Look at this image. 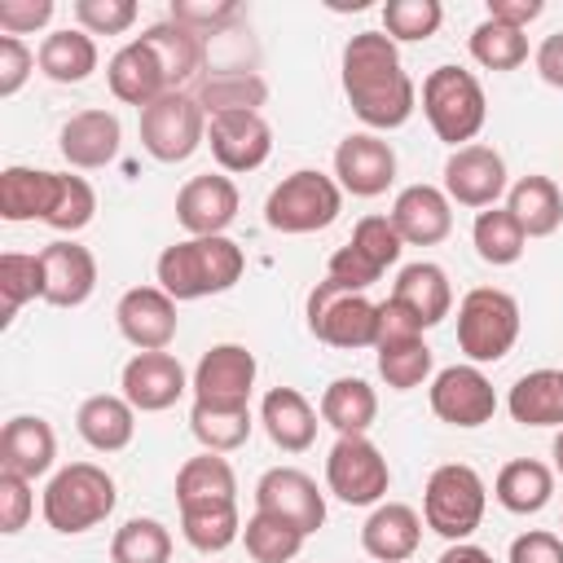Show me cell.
I'll list each match as a JSON object with an SVG mask.
<instances>
[{
	"mask_svg": "<svg viewBox=\"0 0 563 563\" xmlns=\"http://www.w3.org/2000/svg\"><path fill=\"white\" fill-rule=\"evenodd\" d=\"M92 216H97V194H92V185H88L84 176L57 172V198H53L44 224L57 229V233H79V229L92 224Z\"/></svg>",
	"mask_w": 563,
	"mask_h": 563,
	"instance_id": "cell-47",
	"label": "cell"
},
{
	"mask_svg": "<svg viewBox=\"0 0 563 563\" xmlns=\"http://www.w3.org/2000/svg\"><path fill=\"white\" fill-rule=\"evenodd\" d=\"M334 180L352 198H378L396 180V150L378 132H347L334 150Z\"/></svg>",
	"mask_w": 563,
	"mask_h": 563,
	"instance_id": "cell-14",
	"label": "cell"
},
{
	"mask_svg": "<svg viewBox=\"0 0 563 563\" xmlns=\"http://www.w3.org/2000/svg\"><path fill=\"white\" fill-rule=\"evenodd\" d=\"M242 541H246V554H251L255 563H295L308 537H303L295 523L277 519V515L255 510V515L242 523Z\"/></svg>",
	"mask_w": 563,
	"mask_h": 563,
	"instance_id": "cell-41",
	"label": "cell"
},
{
	"mask_svg": "<svg viewBox=\"0 0 563 563\" xmlns=\"http://www.w3.org/2000/svg\"><path fill=\"white\" fill-rule=\"evenodd\" d=\"M506 409L519 427H563V369H532L523 374L510 396Z\"/></svg>",
	"mask_w": 563,
	"mask_h": 563,
	"instance_id": "cell-35",
	"label": "cell"
},
{
	"mask_svg": "<svg viewBox=\"0 0 563 563\" xmlns=\"http://www.w3.org/2000/svg\"><path fill=\"white\" fill-rule=\"evenodd\" d=\"M57 462V435L40 413H13L0 431V471H13L22 479L48 475Z\"/></svg>",
	"mask_w": 563,
	"mask_h": 563,
	"instance_id": "cell-23",
	"label": "cell"
},
{
	"mask_svg": "<svg viewBox=\"0 0 563 563\" xmlns=\"http://www.w3.org/2000/svg\"><path fill=\"white\" fill-rule=\"evenodd\" d=\"M106 84H110V92H114L123 106H136V110H145V106H154L163 92H172L163 66H158V57L150 53L145 40H128V44L106 62Z\"/></svg>",
	"mask_w": 563,
	"mask_h": 563,
	"instance_id": "cell-25",
	"label": "cell"
},
{
	"mask_svg": "<svg viewBox=\"0 0 563 563\" xmlns=\"http://www.w3.org/2000/svg\"><path fill=\"white\" fill-rule=\"evenodd\" d=\"M325 488L347 506H378L391 488V466L374 440L339 435L325 457Z\"/></svg>",
	"mask_w": 563,
	"mask_h": 563,
	"instance_id": "cell-10",
	"label": "cell"
},
{
	"mask_svg": "<svg viewBox=\"0 0 563 563\" xmlns=\"http://www.w3.org/2000/svg\"><path fill=\"white\" fill-rule=\"evenodd\" d=\"M466 48H471V57H475L484 70H519V66L528 62V35L515 31V26H501V22H493V18H484V22L471 31Z\"/></svg>",
	"mask_w": 563,
	"mask_h": 563,
	"instance_id": "cell-43",
	"label": "cell"
},
{
	"mask_svg": "<svg viewBox=\"0 0 563 563\" xmlns=\"http://www.w3.org/2000/svg\"><path fill=\"white\" fill-rule=\"evenodd\" d=\"M343 211V189L334 176L299 167L290 176H282L273 185V194L264 198V224L277 233H317L330 229Z\"/></svg>",
	"mask_w": 563,
	"mask_h": 563,
	"instance_id": "cell-6",
	"label": "cell"
},
{
	"mask_svg": "<svg viewBox=\"0 0 563 563\" xmlns=\"http://www.w3.org/2000/svg\"><path fill=\"white\" fill-rule=\"evenodd\" d=\"M554 471L563 475V427H559V435H554Z\"/></svg>",
	"mask_w": 563,
	"mask_h": 563,
	"instance_id": "cell-60",
	"label": "cell"
},
{
	"mask_svg": "<svg viewBox=\"0 0 563 563\" xmlns=\"http://www.w3.org/2000/svg\"><path fill=\"white\" fill-rule=\"evenodd\" d=\"M57 198V172L44 167H4L0 172V216L9 224L44 220Z\"/></svg>",
	"mask_w": 563,
	"mask_h": 563,
	"instance_id": "cell-33",
	"label": "cell"
},
{
	"mask_svg": "<svg viewBox=\"0 0 563 563\" xmlns=\"http://www.w3.org/2000/svg\"><path fill=\"white\" fill-rule=\"evenodd\" d=\"M40 264H44V303L53 308H79L92 299L97 290V260L88 246L79 242H48L40 251Z\"/></svg>",
	"mask_w": 563,
	"mask_h": 563,
	"instance_id": "cell-22",
	"label": "cell"
},
{
	"mask_svg": "<svg viewBox=\"0 0 563 563\" xmlns=\"http://www.w3.org/2000/svg\"><path fill=\"white\" fill-rule=\"evenodd\" d=\"M413 334H422V321L400 303V299H383L378 303V343H387V339H413ZM374 343V347H378Z\"/></svg>",
	"mask_w": 563,
	"mask_h": 563,
	"instance_id": "cell-56",
	"label": "cell"
},
{
	"mask_svg": "<svg viewBox=\"0 0 563 563\" xmlns=\"http://www.w3.org/2000/svg\"><path fill=\"white\" fill-rule=\"evenodd\" d=\"M444 4L440 0H387L383 4V35L396 44H422L440 31Z\"/></svg>",
	"mask_w": 563,
	"mask_h": 563,
	"instance_id": "cell-46",
	"label": "cell"
},
{
	"mask_svg": "<svg viewBox=\"0 0 563 563\" xmlns=\"http://www.w3.org/2000/svg\"><path fill=\"white\" fill-rule=\"evenodd\" d=\"M391 299H400L418 321L422 330L440 325L449 312H453V286H449V273L431 260H413L396 273V286H391Z\"/></svg>",
	"mask_w": 563,
	"mask_h": 563,
	"instance_id": "cell-28",
	"label": "cell"
},
{
	"mask_svg": "<svg viewBox=\"0 0 563 563\" xmlns=\"http://www.w3.org/2000/svg\"><path fill=\"white\" fill-rule=\"evenodd\" d=\"M519 339V303L510 290L497 286H475L457 303V347L466 352L471 365H493L501 361Z\"/></svg>",
	"mask_w": 563,
	"mask_h": 563,
	"instance_id": "cell-7",
	"label": "cell"
},
{
	"mask_svg": "<svg viewBox=\"0 0 563 563\" xmlns=\"http://www.w3.org/2000/svg\"><path fill=\"white\" fill-rule=\"evenodd\" d=\"M532 66H537V75H541L550 88H563V31H550V35L537 44Z\"/></svg>",
	"mask_w": 563,
	"mask_h": 563,
	"instance_id": "cell-57",
	"label": "cell"
},
{
	"mask_svg": "<svg viewBox=\"0 0 563 563\" xmlns=\"http://www.w3.org/2000/svg\"><path fill=\"white\" fill-rule=\"evenodd\" d=\"M308 330L343 352L374 347L378 343V303H369L361 290H343L339 282H317L308 290Z\"/></svg>",
	"mask_w": 563,
	"mask_h": 563,
	"instance_id": "cell-8",
	"label": "cell"
},
{
	"mask_svg": "<svg viewBox=\"0 0 563 563\" xmlns=\"http://www.w3.org/2000/svg\"><path fill=\"white\" fill-rule=\"evenodd\" d=\"M422 114L444 145H453V150L475 145V136L488 119L484 84L466 66H435L422 79Z\"/></svg>",
	"mask_w": 563,
	"mask_h": 563,
	"instance_id": "cell-4",
	"label": "cell"
},
{
	"mask_svg": "<svg viewBox=\"0 0 563 563\" xmlns=\"http://www.w3.org/2000/svg\"><path fill=\"white\" fill-rule=\"evenodd\" d=\"M484 506H488V488L479 479L475 466L466 462H444L427 475L422 488V523L431 532H440L444 541H466L479 523H484Z\"/></svg>",
	"mask_w": 563,
	"mask_h": 563,
	"instance_id": "cell-5",
	"label": "cell"
},
{
	"mask_svg": "<svg viewBox=\"0 0 563 563\" xmlns=\"http://www.w3.org/2000/svg\"><path fill=\"white\" fill-rule=\"evenodd\" d=\"M242 268H246V255L233 238L216 233V238H185V242H172L158 264H154V277L158 286L176 299V303H189V299H207V295H224L242 282Z\"/></svg>",
	"mask_w": 563,
	"mask_h": 563,
	"instance_id": "cell-2",
	"label": "cell"
},
{
	"mask_svg": "<svg viewBox=\"0 0 563 563\" xmlns=\"http://www.w3.org/2000/svg\"><path fill=\"white\" fill-rule=\"evenodd\" d=\"M180 532L198 554H220L242 537L238 501L233 506H207V510H180Z\"/></svg>",
	"mask_w": 563,
	"mask_h": 563,
	"instance_id": "cell-45",
	"label": "cell"
},
{
	"mask_svg": "<svg viewBox=\"0 0 563 563\" xmlns=\"http://www.w3.org/2000/svg\"><path fill=\"white\" fill-rule=\"evenodd\" d=\"M189 378L172 352H136L119 374V396L136 413H163L185 396Z\"/></svg>",
	"mask_w": 563,
	"mask_h": 563,
	"instance_id": "cell-19",
	"label": "cell"
},
{
	"mask_svg": "<svg viewBox=\"0 0 563 563\" xmlns=\"http://www.w3.org/2000/svg\"><path fill=\"white\" fill-rule=\"evenodd\" d=\"M119 501V488L110 479L106 466L97 462H70L62 471H53V479L44 484V497H40V510H44V523L62 537H79L97 523L110 519Z\"/></svg>",
	"mask_w": 563,
	"mask_h": 563,
	"instance_id": "cell-3",
	"label": "cell"
},
{
	"mask_svg": "<svg viewBox=\"0 0 563 563\" xmlns=\"http://www.w3.org/2000/svg\"><path fill=\"white\" fill-rule=\"evenodd\" d=\"M260 422L282 453H303L317 440V409L295 387H268L260 400Z\"/></svg>",
	"mask_w": 563,
	"mask_h": 563,
	"instance_id": "cell-27",
	"label": "cell"
},
{
	"mask_svg": "<svg viewBox=\"0 0 563 563\" xmlns=\"http://www.w3.org/2000/svg\"><path fill=\"white\" fill-rule=\"evenodd\" d=\"M119 145H123V128L110 110H79L62 123L57 132V150L70 167L79 172H97V167H110L119 158Z\"/></svg>",
	"mask_w": 563,
	"mask_h": 563,
	"instance_id": "cell-21",
	"label": "cell"
},
{
	"mask_svg": "<svg viewBox=\"0 0 563 563\" xmlns=\"http://www.w3.org/2000/svg\"><path fill=\"white\" fill-rule=\"evenodd\" d=\"M207 145L211 158L220 163V172H255L268 163L273 154V128L260 110H233V114H216L207 119Z\"/></svg>",
	"mask_w": 563,
	"mask_h": 563,
	"instance_id": "cell-13",
	"label": "cell"
},
{
	"mask_svg": "<svg viewBox=\"0 0 563 563\" xmlns=\"http://www.w3.org/2000/svg\"><path fill=\"white\" fill-rule=\"evenodd\" d=\"M53 9H57L53 0H0V31L22 40V35L48 26Z\"/></svg>",
	"mask_w": 563,
	"mask_h": 563,
	"instance_id": "cell-54",
	"label": "cell"
},
{
	"mask_svg": "<svg viewBox=\"0 0 563 563\" xmlns=\"http://www.w3.org/2000/svg\"><path fill=\"white\" fill-rule=\"evenodd\" d=\"M255 510L295 523L303 537H312L325 523V497H321L317 479L308 471H299V466H273V471H264L260 484H255Z\"/></svg>",
	"mask_w": 563,
	"mask_h": 563,
	"instance_id": "cell-12",
	"label": "cell"
},
{
	"mask_svg": "<svg viewBox=\"0 0 563 563\" xmlns=\"http://www.w3.org/2000/svg\"><path fill=\"white\" fill-rule=\"evenodd\" d=\"M352 246H356L361 255H369L383 273H387V264H396L400 251H405V242H400L391 216H361L356 229H352Z\"/></svg>",
	"mask_w": 563,
	"mask_h": 563,
	"instance_id": "cell-49",
	"label": "cell"
},
{
	"mask_svg": "<svg viewBox=\"0 0 563 563\" xmlns=\"http://www.w3.org/2000/svg\"><path fill=\"white\" fill-rule=\"evenodd\" d=\"M506 211L519 220V229L528 238H550L559 233L563 224V194L550 176H519L510 189H506Z\"/></svg>",
	"mask_w": 563,
	"mask_h": 563,
	"instance_id": "cell-30",
	"label": "cell"
},
{
	"mask_svg": "<svg viewBox=\"0 0 563 563\" xmlns=\"http://www.w3.org/2000/svg\"><path fill=\"white\" fill-rule=\"evenodd\" d=\"M35 66H40V62H35V53L26 48V40L0 35V97H18Z\"/></svg>",
	"mask_w": 563,
	"mask_h": 563,
	"instance_id": "cell-53",
	"label": "cell"
},
{
	"mask_svg": "<svg viewBox=\"0 0 563 563\" xmlns=\"http://www.w3.org/2000/svg\"><path fill=\"white\" fill-rule=\"evenodd\" d=\"M427 400H431V413L440 422L462 427V431L484 427L497 413V391H493V383L479 365H449V369L431 374Z\"/></svg>",
	"mask_w": 563,
	"mask_h": 563,
	"instance_id": "cell-11",
	"label": "cell"
},
{
	"mask_svg": "<svg viewBox=\"0 0 563 563\" xmlns=\"http://www.w3.org/2000/svg\"><path fill=\"white\" fill-rule=\"evenodd\" d=\"M172 559V532L158 519H128L110 537V563H167Z\"/></svg>",
	"mask_w": 563,
	"mask_h": 563,
	"instance_id": "cell-44",
	"label": "cell"
},
{
	"mask_svg": "<svg viewBox=\"0 0 563 563\" xmlns=\"http://www.w3.org/2000/svg\"><path fill=\"white\" fill-rule=\"evenodd\" d=\"M317 413L339 435H365L374 427V418H378V396H374V387L365 378H334L321 391Z\"/></svg>",
	"mask_w": 563,
	"mask_h": 563,
	"instance_id": "cell-36",
	"label": "cell"
},
{
	"mask_svg": "<svg viewBox=\"0 0 563 563\" xmlns=\"http://www.w3.org/2000/svg\"><path fill=\"white\" fill-rule=\"evenodd\" d=\"M435 563H497V559H493L484 545H471V541H453V545H449V550H444Z\"/></svg>",
	"mask_w": 563,
	"mask_h": 563,
	"instance_id": "cell-59",
	"label": "cell"
},
{
	"mask_svg": "<svg viewBox=\"0 0 563 563\" xmlns=\"http://www.w3.org/2000/svg\"><path fill=\"white\" fill-rule=\"evenodd\" d=\"M339 70H343L347 106L369 132L405 128L409 114L418 110V88H413L409 70L400 66L396 40H387L383 31H356L343 44Z\"/></svg>",
	"mask_w": 563,
	"mask_h": 563,
	"instance_id": "cell-1",
	"label": "cell"
},
{
	"mask_svg": "<svg viewBox=\"0 0 563 563\" xmlns=\"http://www.w3.org/2000/svg\"><path fill=\"white\" fill-rule=\"evenodd\" d=\"M378 352V374L391 391H413L431 378V347L422 334L413 339H387L374 347Z\"/></svg>",
	"mask_w": 563,
	"mask_h": 563,
	"instance_id": "cell-40",
	"label": "cell"
},
{
	"mask_svg": "<svg viewBox=\"0 0 563 563\" xmlns=\"http://www.w3.org/2000/svg\"><path fill=\"white\" fill-rule=\"evenodd\" d=\"M391 224L405 246H435L453 233V202L440 185H405L391 202Z\"/></svg>",
	"mask_w": 563,
	"mask_h": 563,
	"instance_id": "cell-20",
	"label": "cell"
},
{
	"mask_svg": "<svg viewBox=\"0 0 563 563\" xmlns=\"http://www.w3.org/2000/svg\"><path fill=\"white\" fill-rule=\"evenodd\" d=\"M242 18V4L233 0H172V22L189 26L194 35H220Z\"/></svg>",
	"mask_w": 563,
	"mask_h": 563,
	"instance_id": "cell-48",
	"label": "cell"
},
{
	"mask_svg": "<svg viewBox=\"0 0 563 563\" xmlns=\"http://www.w3.org/2000/svg\"><path fill=\"white\" fill-rule=\"evenodd\" d=\"M75 22L88 35H123L136 22V0H75Z\"/></svg>",
	"mask_w": 563,
	"mask_h": 563,
	"instance_id": "cell-50",
	"label": "cell"
},
{
	"mask_svg": "<svg viewBox=\"0 0 563 563\" xmlns=\"http://www.w3.org/2000/svg\"><path fill=\"white\" fill-rule=\"evenodd\" d=\"M75 431H79V440H84L88 449H97V453H119V449H128L132 435H136V409H132L123 396H114V391H97V396H88V400L79 405Z\"/></svg>",
	"mask_w": 563,
	"mask_h": 563,
	"instance_id": "cell-29",
	"label": "cell"
},
{
	"mask_svg": "<svg viewBox=\"0 0 563 563\" xmlns=\"http://www.w3.org/2000/svg\"><path fill=\"white\" fill-rule=\"evenodd\" d=\"M238 501V475L224 453H198L185 457L176 471V506L180 510H207V506H233Z\"/></svg>",
	"mask_w": 563,
	"mask_h": 563,
	"instance_id": "cell-26",
	"label": "cell"
},
{
	"mask_svg": "<svg viewBox=\"0 0 563 563\" xmlns=\"http://www.w3.org/2000/svg\"><path fill=\"white\" fill-rule=\"evenodd\" d=\"M493 497L510 510V515H537L550 506L554 497V471L537 457H515L497 471L493 479Z\"/></svg>",
	"mask_w": 563,
	"mask_h": 563,
	"instance_id": "cell-34",
	"label": "cell"
},
{
	"mask_svg": "<svg viewBox=\"0 0 563 563\" xmlns=\"http://www.w3.org/2000/svg\"><path fill=\"white\" fill-rule=\"evenodd\" d=\"M136 40H145L150 44V53L158 57V66H163V75H167V84H172V92H180V84H189L198 70H202V57H207V48H202V35H194L189 26H180V22H154V26H145Z\"/></svg>",
	"mask_w": 563,
	"mask_h": 563,
	"instance_id": "cell-31",
	"label": "cell"
},
{
	"mask_svg": "<svg viewBox=\"0 0 563 563\" xmlns=\"http://www.w3.org/2000/svg\"><path fill=\"white\" fill-rule=\"evenodd\" d=\"M510 563H563V537L532 528L510 541Z\"/></svg>",
	"mask_w": 563,
	"mask_h": 563,
	"instance_id": "cell-55",
	"label": "cell"
},
{
	"mask_svg": "<svg viewBox=\"0 0 563 563\" xmlns=\"http://www.w3.org/2000/svg\"><path fill=\"white\" fill-rule=\"evenodd\" d=\"M422 545V515L405 501H378L361 523V550L378 563H405Z\"/></svg>",
	"mask_w": 563,
	"mask_h": 563,
	"instance_id": "cell-24",
	"label": "cell"
},
{
	"mask_svg": "<svg viewBox=\"0 0 563 563\" xmlns=\"http://www.w3.org/2000/svg\"><path fill=\"white\" fill-rule=\"evenodd\" d=\"M194 97L207 110V119H216V114H233V110H260L268 97V84L255 70H211L194 88Z\"/></svg>",
	"mask_w": 563,
	"mask_h": 563,
	"instance_id": "cell-38",
	"label": "cell"
},
{
	"mask_svg": "<svg viewBox=\"0 0 563 563\" xmlns=\"http://www.w3.org/2000/svg\"><path fill=\"white\" fill-rule=\"evenodd\" d=\"M325 277H330V282H339L343 290H361V295H365V290H369V286L383 277V268H378L369 255H361V251L347 242V246H339V251L330 255Z\"/></svg>",
	"mask_w": 563,
	"mask_h": 563,
	"instance_id": "cell-51",
	"label": "cell"
},
{
	"mask_svg": "<svg viewBox=\"0 0 563 563\" xmlns=\"http://www.w3.org/2000/svg\"><path fill=\"white\" fill-rule=\"evenodd\" d=\"M541 13H545L541 0H488V18L501 22V26H515V31H523V26L537 22Z\"/></svg>",
	"mask_w": 563,
	"mask_h": 563,
	"instance_id": "cell-58",
	"label": "cell"
},
{
	"mask_svg": "<svg viewBox=\"0 0 563 563\" xmlns=\"http://www.w3.org/2000/svg\"><path fill=\"white\" fill-rule=\"evenodd\" d=\"M35 62H40V75L53 84H84L97 70V40L79 26L48 31L35 48Z\"/></svg>",
	"mask_w": 563,
	"mask_h": 563,
	"instance_id": "cell-32",
	"label": "cell"
},
{
	"mask_svg": "<svg viewBox=\"0 0 563 563\" xmlns=\"http://www.w3.org/2000/svg\"><path fill=\"white\" fill-rule=\"evenodd\" d=\"M471 242H475V255H479L484 264L506 268V264H515V260L523 255L528 233L519 229V220H515L506 207H488V211L475 216V224H471Z\"/></svg>",
	"mask_w": 563,
	"mask_h": 563,
	"instance_id": "cell-39",
	"label": "cell"
},
{
	"mask_svg": "<svg viewBox=\"0 0 563 563\" xmlns=\"http://www.w3.org/2000/svg\"><path fill=\"white\" fill-rule=\"evenodd\" d=\"M207 141V110L194 92H163L141 110V145L154 163H185Z\"/></svg>",
	"mask_w": 563,
	"mask_h": 563,
	"instance_id": "cell-9",
	"label": "cell"
},
{
	"mask_svg": "<svg viewBox=\"0 0 563 563\" xmlns=\"http://www.w3.org/2000/svg\"><path fill=\"white\" fill-rule=\"evenodd\" d=\"M251 405H211V400H194L189 409V431L198 435V444L207 453H233L251 440Z\"/></svg>",
	"mask_w": 563,
	"mask_h": 563,
	"instance_id": "cell-37",
	"label": "cell"
},
{
	"mask_svg": "<svg viewBox=\"0 0 563 563\" xmlns=\"http://www.w3.org/2000/svg\"><path fill=\"white\" fill-rule=\"evenodd\" d=\"M114 321H119V334L136 352H167L180 317H176V299L163 286H132L119 295Z\"/></svg>",
	"mask_w": 563,
	"mask_h": 563,
	"instance_id": "cell-17",
	"label": "cell"
},
{
	"mask_svg": "<svg viewBox=\"0 0 563 563\" xmlns=\"http://www.w3.org/2000/svg\"><path fill=\"white\" fill-rule=\"evenodd\" d=\"M35 510V493H31V479L13 475V471H0V532L13 537L26 528Z\"/></svg>",
	"mask_w": 563,
	"mask_h": 563,
	"instance_id": "cell-52",
	"label": "cell"
},
{
	"mask_svg": "<svg viewBox=\"0 0 563 563\" xmlns=\"http://www.w3.org/2000/svg\"><path fill=\"white\" fill-rule=\"evenodd\" d=\"M255 352L242 343H216L202 352V361L194 365L189 391L194 400H211V405H246L251 387H255Z\"/></svg>",
	"mask_w": 563,
	"mask_h": 563,
	"instance_id": "cell-18",
	"label": "cell"
},
{
	"mask_svg": "<svg viewBox=\"0 0 563 563\" xmlns=\"http://www.w3.org/2000/svg\"><path fill=\"white\" fill-rule=\"evenodd\" d=\"M44 299V264L40 255L26 251H4L0 255V321L9 325L22 303Z\"/></svg>",
	"mask_w": 563,
	"mask_h": 563,
	"instance_id": "cell-42",
	"label": "cell"
},
{
	"mask_svg": "<svg viewBox=\"0 0 563 563\" xmlns=\"http://www.w3.org/2000/svg\"><path fill=\"white\" fill-rule=\"evenodd\" d=\"M242 194L224 172H202L189 176L176 194V220L189 238H216L238 220Z\"/></svg>",
	"mask_w": 563,
	"mask_h": 563,
	"instance_id": "cell-16",
	"label": "cell"
},
{
	"mask_svg": "<svg viewBox=\"0 0 563 563\" xmlns=\"http://www.w3.org/2000/svg\"><path fill=\"white\" fill-rule=\"evenodd\" d=\"M506 158L493 145H462L444 158V194L457 207H497V198L506 194Z\"/></svg>",
	"mask_w": 563,
	"mask_h": 563,
	"instance_id": "cell-15",
	"label": "cell"
}]
</instances>
